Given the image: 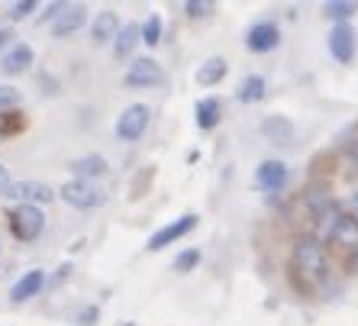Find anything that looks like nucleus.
<instances>
[{"label":"nucleus","mask_w":358,"mask_h":326,"mask_svg":"<svg viewBox=\"0 0 358 326\" xmlns=\"http://www.w3.org/2000/svg\"><path fill=\"white\" fill-rule=\"evenodd\" d=\"M291 275L300 288H320L329 275V262L320 243L313 239H300L291 252Z\"/></svg>","instance_id":"1"},{"label":"nucleus","mask_w":358,"mask_h":326,"mask_svg":"<svg viewBox=\"0 0 358 326\" xmlns=\"http://www.w3.org/2000/svg\"><path fill=\"white\" fill-rule=\"evenodd\" d=\"M320 236L329 243H339L345 249H358V223L349 210H342L339 204H323L317 210Z\"/></svg>","instance_id":"2"},{"label":"nucleus","mask_w":358,"mask_h":326,"mask_svg":"<svg viewBox=\"0 0 358 326\" xmlns=\"http://www.w3.org/2000/svg\"><path fill=\"white\" fill-rule=\"evenodd\" d=\"M59 197L75 210H94V207H103L107 204V191L94 181H68L59 187Z\"/></svg>","instance_id":"3"},{"label":"nucleus","mask_w":358,"mask_h":326,"mask_svg":"<svg viewBox=\"0 0 358 326\" xmlns=\"http://www.w3.org/2000/svg\"><path fill=\"white\" fill-rule=\"evenodd\" d=\"M10 229L17 236L20 243H33L36 236L45 229V213L39 207H29V204H17V207L7 213Z\"/></svg>","instance_id":"4"},{"label":"nucleus","mask_w":358,"mask_h":326,"mask_svg":"<svg viewBox=\"0 0 358 326\" xmlns=\"http://www.w3.org/2000/svg\"><path fill=\"white\" fill-rule=\"evenodd\" d=\"M13 204H29V207H42V204L55 201V187H49L45 181H13L7 187V194Z\"/></svg>","instance_id":"5"},{"label":"nucleus","mask_w":358,"mask_h":326,"mask_svg":"<svg viewBox=\"0 0 358 326\" xmlns=\"http://www.w3.org/2000/svg\"><path fill=\"white\" fill-rule=\"evenodd\" d=\"M145 126H149V107H145V104H129L117 120V139L136 143V139L145 133Z\"/></svg>","instance_id":"6"},{"label":"nucleus","mask_w":358,"mask_h":326,"mask_svg":"<svg viewBox=\"0 0 358 326\" xmlns=\"http://www.w3.org/2000/svg\"><path fill=\"white\" fill-rule=\"evenodd\" d=\"M165 81V71L155 59H136L133 65L126 68L123 84L126 87H159Z\"/></svg>","instance_id":"7"},{"label":"nucleus","mask_w":358,"mask_h":326,"mask_svg":"<svg viewBox=\"0 0 358 326\" xmlns=\"http://www.w3.org/2000/svg\"><path fill=\"white\" fill-rule=\"evenodd\" d=\"M194 226H197V213H184V217H178L175 223H168V226H162L159 233H152V239L145 243V249H149V252H162L165 246L184 239V236L191 233Z\"/></svg>","instance_id":"8"},{"label":"nucleus","mask_w":358,"mask_h":326,"mask_svg":"<svg viewBox=\"0 0 358 326\" xmlns=\"http://www.w3.org/2000/svg\"><path fill=\"white\" fill-rule=\"evenodd\" d=\"M287 165L284 162H278V159H268V162H262L259 168H255V184H259L262 191H281L284 184H287Z\"/></svg>","instance_id":"9"},{"label":"nucleus","mask_w":358,"mask_h":326,"mask_svg":"<svg viewBox=\"0 0 358 326\" xmlns=\"http://www.w3.org/2000/svg\"><path fill=\"white\" fill-rule=\"evenodd\" d=\"M329 52H333V59L342 62V65L352 62V55H355V33H352L349 23L333 26V33H329Z\"/></svg>","instance_id":"10"},{"label":"nucleus","mask_w":358,"mask_h":326,"mask_svg":"<svg viewBox=\"0 0 358 326\" xmlns=\"http://www.w3.org/2000/svg\"><path fill=\"white\" fill-rule=\"evenodd\" d=\"M87 23V10L71 3V7H62V13L52 20V36H59V39H68L71 33H78L81 26Z\"/></svg>","instance_id":"11"},{"label":"nucleus","mask_w":358,"mask_h":326,"mask_svg":"<svg viewBox=\"0 0 358 326\" xmlns=\"http://www.w3.org/2000/svg\"><path fill=\"white\" fill-rule=\"evenodd\" d=\"M245 45H249L252 52H271L281 45V29H278L275 23H255L249 29V36H245Z\"/></svg>","instance_id":"12"},{"label":"nucleus","mask_w":358,"mask_h":326,"mask_svg":"<svg viewBox=\"0 0 358 326\" xmlns=\"http://www.w3.org/2000/svg\"><path fill=\"white\" fill-rule=\"evenodd\" d=\"M120 17L113 13V10H100L97 17H94V26H91V36L97 45H107V42H117L120 36Z\"/></svg>","instance_id":"13"},{"label":"nucleus","mask_w":358,"mask_h":326,"mask_svg":"<svg viewBox=\"0 0 358 326\" xmlns=\"http://www.w3.org/2000/svg\"><path fill=\"white\" fill-rule=\"evenodd\" d=\"M71 171L78 175V181H94V178H107L110 165L103 155H81L71 162Z\"/></svg>","instance_id":"14"},{"label":"nucleus","mask_w":358,"mask_h":326,"mask_svg":"<svg viewBox=\"0 0 358 326\" xmlns=\"http://www.w3.org/2000/svg\"><path fill=\"white\" fill-rule=\"evenodd\" d=\"M42 285H45V275H42L39 268H33V271H26L17 285L10 288V301H13V304L29 301V297H36V294L42 291Z\"/></svg>","instance_id":"15"},{"label":"nucleus","mask_w":358,"mask_h":326,"mask_svg":"<svg viewBox=\"0 0 358 326\" xmlns=\"http://www.w3.org/2000/svg\"><path fill=\"white\" fill-rule=\"evenodd\" d=\"M29 65H33V49H29L26 42H17V45H10L7 55H3V62H0L3 75H20V71H26Z\"/></svg>","instance_id":"16"},{"label":"nucleus","mask_w":358,"mask_h":326,"mask_svg":"<svg viewBox=\"0 0 358 326\" xmlns=\"http://www.w3.org/2000/svg\"><path fill=\"white\" fill-rule=\"evenodd\" d=\"M139 39H142V29H139V26H136V23H126L123 29H120L117 42H113V55H117V59H129Z\"/></svg>","instance_id":"17"},{"label":"nucleus","mask_w":358,"mask_h":326,"mask_svg":"<svg viewBox=\"0 0 358 326\" xmlns=\"http://www.w3.org/2000/svg\"><path fill=\"white\" fill-rule=\"evenodd\" d=\"M223 78H226V62L220 59V55L207 59L197 68V84H203V87H213V84H220Z\"/></svg>","instance_id":"18"},{"label":"nucleus","mask_w":358,"mask_h":326,"mask_svg":"<svg viewBox=\"0 0 358 326\" xmlns=\"http://www.w3.org/2000/svg\"><path fill=\"white\" fill-rule=\"evenodd\" d=\"M194 113H197V126L207 133V129H213L220 123V101L217 97H203V101H197Z\"/></svg>","instance_id":"19"},{"label":"nucleus","mask_w":358,"mask_h":326,"mask_svg":"<svg viewBox=\"0 0 358 326\" xmlns=\"http://www.w3.org/2000/svg\"><path fill=\"white\" fill-rule=\"evenodd\" d=\"M265 78L262 75H249V78H242L239 84V91H236V97H239L242 104H259L262 97H265Z\"/></svg>","instance_id":"20"},{"label":"nucleus","mask_w":358,"mask_h":326,"mask_svg":"<svg viewBox=\"0 0 358 326\" xmlns=\"http://www.w3.org/2000/svg\"><path fill=\"white\" fill-rule=\"evenodd\" d=\"M265 136L271 139V143H287V139H291V123H287V120L271 117L265 123Z\"/></svg>","instance_id":"21"},{"label":"nucleus","mask_w":358,"mask_h":326,"mask_svg":"<svg viewBox=\"0 0 358 326\" xmlns=\"http://www.w3.org/2000/svg\"><path fill=\"white\" fill-rule=\"evenodd\" d=\"M142 42H145V45H159L162 42V17L159 13H152V17L142 23Z\"/></svg>","instance_id":"22"},{"label":"nucleus","mask_w":358,"mask_h":326,"mask_svg":"<svg viewBox=\"0 0 358 326\" xmlns=\"http://www.w3.org/2000/svg\"><path fill=\"white\" fill-rule=\"evenodd\" d=\"M355 10H358L355 0H336V3H326V13H329L333 20H339V23H345Z\"/></svg>","instance_id":"23"},{"label":"nucleus","mask_w":358,"mask_h":326,"mask_svg":"<svg viewBox=\"0 0 358 326\" xmlns=\"http://www.w3.org/2000/svg\"><path fill=\"white\" fill-rule=\"evenodd\" d=\"M200 262V249H184L175 259V271H194Z\"/></svg>","instance_id":"24"},{"label":"nucleus","mask_w":358,"mask_h":326,"mask_svg":"<svg viewBox=\"0 0 358 326\" xmlns=\"http://www.w3.org/2000/svg\"><path fill=\"white\" fill-rule=\"evenodd\" d=\"M33 10H36V0H20V3H13V7L7 10V17L17 23V20H26V17H29Z\"/></svg>","instance_id":"25"},{"label":"nucleus","mask_w":358,"mask_h":326,"mask_svg":"<svg viewBox=\"0 0 358 326\" xmlns=\"http://www.w3.org/2000/svg\"><path fill=\"white\" fill-rule=\"evenodd\" d=\"M20 104V91L10 87V84H0V110H10Z\"/></svg>","instance_id":"26"},{"label":"nucleus","mask_w":358,"mask_h":326,"mask_svg":"<svg viewBox=\"0 0 358 326\" xmlns=\"http://www.w3.org/2000/svg\"><path fill=\"white\" fill-rule=\"evenodd\" d=\"M210 10H213V3H200V0H187V3H184V13H187L191 20L207 17Z\"/></svg>","instance_id":"27"},{"label":"nucleus","mask_w":358,"mask_h":326,"mask_svg":"<svg viewBox=\"0 0 358 326\" xmlns=\"http://www.w3.org/2000/svg\"><path fill=\"white\" fill-rule=\"evenodd\" d=\"M97 313H100L97 307H87V310H81V317H78V323H84V326H94V323H97Z\"/></svg>","instance_id":"28"},{"label":"nucleus","mask_w":358,"mask_h":326,"mask_svg":"<svg viewBox=\"0 0 358 326\" xmlns=\"http://www.w3.org/2000/svg\"><path fill=\"white\" fill-rule=\"evenodd\" d=\"M10 171H7V165H0V194H7V187H10Z\"/></svg>","instance_id":"29"},{"label":"nucleus","mask_w":358,"mask_h":326,"mask_svg":"<svg viewBox=\"0 0 358 326\" xmlns=\"http://www.w3.org/2000/svg\"><path fill=\"white\" fill-rule=\"evenodd\" d=\"M345 207H349V213L355 217V223H358V194H352L349 201H345Z\"/></svg>","instance_id":"30"},{"label":"nucleus","mask_w":358,"mask_h":326,"mask_svg":"<svg viewBox=\"0 0 358 326\" xmlns=\"http://www.w3.org/2000/svg\"><path fill=\"white\" fill-rule=\"evenodd\" d=\"M7 42H10V33H7V29H0V49H3Z\"/></svg>","instance_id":"31"},{"label":"nucleus","mask_w":358,"mask_h":326,"mask_svg":"<svg viewBox=\"0 0 358 326\" xmlns=\"http://www.w3.org/2000/svg\"><path fill=\"white\" fill-rule=\"evenodd\" d=\"M123 326H136V323H123Z\"/></svg>","instance_id":"32"},{"label":"nucleus","mask_w":358,"mask_h":326,"mask_svg":"<svg viewBox=\"0 0 358 326\" xmlns=\"http://www.w3.org/2000/svg\"><path fill=\"white\" fill-rule=\"evenodd\" d=\"M0 139H3V133H0Z\"/></svg>","instance_id":"33"}]
</instances>
